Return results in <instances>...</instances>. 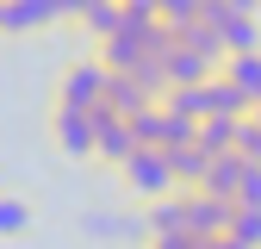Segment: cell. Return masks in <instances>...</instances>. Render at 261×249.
<instances>
[{"instance_id": "6", "label": "cell", "mask_w": 261, "mask_h": 249, "mask_svg": "<svg viewBox=\"0 0 261 249\" xmlns=\"http://www.w3.org/2000/svg\"><path fill=\"white\" fill-rule=\"evenodd\" d=\"M162 69H168V87H199V81L224 75V62H212V56H199V50H187V44H168Z\"/></svg>"}, {"instance_id": "18", "label": "cell", "mask_w": 261, "mask_h": 249, "mask_svg": "<svg viewBox=\"0 0 261 249\" xmlns=\"http://www.w3.org/2000/svg\"><path fill=\"white\" fill-rule=\"evenodd\" d=\"M174 44H187V50H199V56L224 62V44H218V31H212V25H199V19H193V25H180V31H174Z\"/></svg>"}, {"instance_id": "14", "label": "cell", "mask_w": 261, "mask_h": 249, "mask_svg": "<svg viewBox=\"0 0 261 249\" xmlns=\"http://www.w3.org/2000/svg\"><path fill=\"white\" fill-rule=\"evenodd\" d=\"M106 106H112L118 118H137V112H143V106H155V100H149V93L130 81V75H112V81H106Z\"/></svg>"}, {"instance_id": "28", "label": "cell", "mask_w": 261, "mask_h": 249, "mask_svg": "<svg viewBox=\"0 0 261 249\" xmlns=\"http://www.w3.org/2000/svg\"><path fill=\"white\" fill-rule=\"evenodd\" d=\"M205 249H243V243H237V237H212Z\"/></svg>"}, {"instance_id": "19", "label": "cell", "mask_w": 261, "mask_h": 249, "mask_svg": "<svg viewBox=\"0 0 261 249\" xmlns=\"http://www.w3.org/2000/svg\"><path fill=\"white\" fill-rule=\"evenodd\" d=\"M81 25H87V31H93V38H100V44H106L112 31L124 25V7H118V0H100V7H93V13H81Z\"/></svg>"}, {"instance_id": "1", "label": "cell", "mask_w": 261, "mask_h": 249, "mask_svg": "<svg viewBox=\"0 0 261 249\" xmlns=\"http://www.w3.org/2000/svg\"><path fill=\"white\" fill-rule=\"evenodd\" d=\"M106 81H112V69H106V62H100V56H81V62H69V69H62L56 100H50V106L93 112V106H106Z\"/></svg>"}, {"instance_id": "4", "label": "cell", "mask_w": 261, "mask_h": 249, "mask_svg": "<svg viewBox=\"0 0 261 249\" xmlns=\"http://www.w3.org/2000/svg\"><path fill=\"white\" fill-rule=\"evenodd\" d=\"M50 137L62 156H93V112L75 106H50Z\"/></svg>"}, {"instance_id": "3", "label": "cell", "mask_w": 261, "mask_h": 249, "mask_svg": "<svg viewBox=\"0 0 261 249\" xmlns=\"http://www.w3.org/2000/svg\"><path fill=\"white\" fill-rule=\"evenodd\" d=\"M93 156L112 168H124L130 156H137V131H130V118H118L112 106H93Z\"/></svg>"}, {"instance_id": "16", "label": "cell", "mask_w": 261, "mask_h": 249, "mask_svg": "<svg viewBox=\"0 0 261 249\" xmlns=\"http://www.w3.org/2000/svg\"><path fill=\"white\" fill-rule=\"evenodd\" d=\"M237 131H243V118H205V124H199V143H205V156L237 150Z\"/></svg>"}, {"instance_id": "8", "label": "cell", "mask_w": 261, "mask_h": 249, "mask_svg": "<svg viewBox=\"0 0 261 249\" xmlns=\"http://www.w3.org/2000/svg\"><path fill=\"white\" fill-rule=\"evenodd\" d=\"M162 156H168V175H174V187H193V193H199V181H205V168H212L205 143L193 137V143H174V150H162Z\"/></svg>"}, {"instance_id": "9", "label": "cell", "mask_w": 261, "mask_h": 249, "mask_svg": "<svg viewBox=\"0 0 261 249\" xmlns=\"http://www.w3.org/2000/svg\"><path fill=\"white\" fill-rule=\"evenodd\" d=\"M143 231H149V243H155V237H180V231H187V193L149 200V206H143Z\"/></svg>"}, {"instance_id": "10", "label": "cell", "mask_w": 261, "mask_h": 249, "mask_svg": "<svg viewBox=\"0 0 261 249\" xmlns=\"http://www.w3.org/2000/svg\"><path fill=\"white\" fill-rule=\"evenodd\" d=\"M162 106H168L174 118H187V124H205L212 118V81H199V87H168Z\"/></svg>"}, {"instance_id": "24", "label": "cell", "mask_w": 261, "mask_h": 249, "mask_svg": "<svg viewBox=\"0 0 261 249\" xmlns=\"http://www.w3.org/2000/svg\"><path fill=\"white\" fill-rule=\"evenodd\" d=\"M237 206H243V212H261V168H249V175H243V187H237Z\"/></svg>"}, {"instance_id": "20", "label": "cell", "mask_w": 261, "mask_h": 249, "mask_svg": "<svg viewBox=\"0 0 261 249\" xmlns=\"http://www.w3.org/2000/svg\"><path fill=\"white\" fill-rule=\"evenodd\" d=\"M130 81H137L149 100H162V93H168V69H162V56H143L137 69H130Z\"/></svg>"}, {"instance_id": "30", "label": "cell", "mask_w": 261, "mask_h": 249, "mask_svg": "<svg viewBox=\"0 0 261 249\" xmlns=\"http://www.w3.org/2000/svg\"><path fill=\"white\" fill-rule=\"evenodd\" d=\"M255 118H261V106H255Z\"/></svg>"}, {"instance_id": "13", "label": "cell", "mask_w": 261, "mask_h": 249, "mask_svg": "<svg viewBox=\"0 0 261 249\" xmlns=\"http://www.w3.org/2000/svg\"><path fill=\"white\" fill-rule=\"evenodd\" d=\"M255 112V100L230 81V75H212V118H249Z\"/></svg>"}, {"instance_id": "2", "label": "cell", "mask_w": 261, "mask_h": 249, "mask_svg": "<svg viewBox=\"0 0 261 249\" xmlns=\"http://www.w3.org/2000/svg\"><path fill=\"white\" fill-rule=\"evenodd\" d=\"M118 175H124V187H130V193H137L143 206L174 193V175H168V156H162V150H137V156H130Z\"/></svg>"}, {"instance_id": "21", "label": "cell", "mask_w": 261, "mask_h": 249, "mask_svg": "<svg viewBox=\"0 0 261 249\" xmlns=\"http://www.w3.org/2000/svg\"><path fill=\"white\" fill-rule=\"evenodd\" d=\"M224 237H237L243 249H261V212H243V206H237V218H230Z\"/></svg>"}, {"instance_id": "26", "label": "cell", "mask_w": 261, "mask_h": 249, "mask_svg": "<svg viewBox=\"0 0 261 249\" xmlns=\"http://www.w3.org/2000/svg\"><path fill=\"white\" fill-rule=\"evenodd\" d=\"M100 0H56V13H93Z\"/></svg>"}, {"instance_id": "7", "label": "cell", "mask_w": 261, "mask_h": 249, "mask_svg": "<svg viewBox=\"0 0 261 249\" xmlns=\"http://www.w3.org/2000/svg\"><path fill=\"white\" fill-rule=\"evenodd\" d=\"M243 175H249V162L237 150H224V156H212V168H205V181H199V193H212V200H230L237 206V187H243Z\"/></svg>"}, {"instance_id": "29", "label": "cell", "mask_w": 261, "mask_h": 249, "mask_svg": "<svg viewBox=\"0 0 261 249\" xmlns=\"http://www.w3.org/2000/svg\"><path fill=\"white\" fill-rule=\"evenodd\" d=\"M0 25H7V0H0Z\"/></svg>"}, {"instance_id": "5", "label": "cell", "mask_w": 261, "mask_h": 249, "mask_svg": "<svg viewBox=\"0 0 261 249\" xmlns=\"http://www.w3.org/2000/svg\"><path fill=\"white\" fill-rule=\"evenodd\" d=\"M230 218H237V206L230 200H212V193H187V231L193 237H224V231H230Z\"/></svg>"}, {"instance_id": "25", "label": "cell", "mask_w": 261, "mask_h": 249, "mask_svg": "<svg viewBox=\"0 0 261 249\" xmlns=\"http://www.w3.org/2000/svg\"><path fill=\"white\" fill-rule=\"evenodd\" d=\"M224 19H230V0H199V25H224Z\"/></svg>"}, {"instance_id": "27", "label": "cell", "mask_w": 261, "mask_h": 249, "mask_svg": "<svg viewBox=\"0 0 261 249\" xmlns=\"http://www.w3.org/2000/svg\"><path fill=\"white\" fill-rule=\"evenodd\" d=\"M230 13H249V19H261V0H230Z\"/></svg>"}, {"instance_id": "11", "label": "cell", "mask_w": 261, "mask_h": 249, "mask_svg": "<svg viewBox=\"0 0 261 249\" xmlns=\"http://www.w3.org/2000/svg\"><path fill=\"white\" fill-rule=\"evenodd\" d=\"M218 44H224V56H249V50H261V19L230 13V19L218 25Z\"/></svg>"}, {"instance_id": "15", "label": "cell", "mask_w": 261, "mask_h": 249, "mask_svg": "<svg viewBox=\"0 0 261 249\" xmlns=\"http://www.w3.org/2000/svg\"><path fill=\"white\" fill-rule=\"evenodd\" d=\"M224 75H230L249 100L261 106V50H249V56H224Z\"/></svg>"}, {"instance_id": "22", "label": "cell", "mask_w": 261, "mask_h": 249, "mask_svg": "<svg viewBox=\"0 0 261 249\" xmlns=\"http://www.w3.org/2000/svg\"><path fill=\"white\" fill-rule=\"evenodd\" d=\"M237 156H243L249 168H261V118H255V112L243 118V131H237Z\"/></svg>"}, {"instance_id": "17", "label": "cell", "mask_w": 261, "mask_h": 249, "mask_svg": "<svg viewBox=\"0 0 261 249\" xmlns=\"http://www.w3.org/2000/svg\"><path fill=\"white\" fill-rule=\"evenodd\" d=\"M31 231V200L25 193H0V237H25Z\"/></svg>"}, {"instance_id": "12", "label": "cell", "mask_w": 261, "mask_h": 249, "mask_svg": "<svg viewBox=\"0 0 261 249\" xmlns=\"http://www.w3.org/2000/svg\"><path fill=\"white\" fill-rule=\"evenodd\" d=\"M50 19H62L56 0H7V25H0V31H38Z\"/></svg>"}, {"instance_id": "23", "label": "cell", "mask_w": 261, "mask_h": 249, "mask_svg": "<svg viewBox=\"0 0 261 249\" xmlns=\"http://www.w3.org/2000/svg\"><path fill=\"white\" fill-rule=\"evenodd\" d=\"M155 13H162V25H168V31H180V25L199 19V0H155Z\"/></svg>"}]
</instances>
